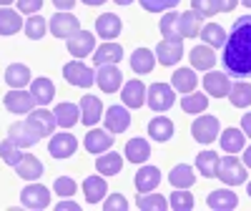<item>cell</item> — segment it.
<instances>
[{
    "label": "cell",
    "mask_w": 251,
    "mask_h": 211,
    "mask_svg": "<svg viewBox=\"0 0 251 211\" xmlns=\"http://www.w3.org/2000/svg\"><path fill=\"white\" fill-rule=\"evenodd\" d=\"M224 68L234 78H251V15L234 20L224 43Z\"/></svg>",
    "instance_id": "1"
},
{
    "label": "cell",
    "mask_w": 251,
    "mask_h": 211,
    "mask_svg": "<svg viewBox=\"0 0 251 211\" xmlns=\"http://www.w3.org/2000/svg\"><path fill=\"white\" fill-rule=\"evenodd\" d=\"M216 176L228 184V186H239V184H246V166L234 158V154H228L226 158H219V168H216Z\"/></svg>",
    "instance_id": "2"
},
{
    "label": "cell",
    "mask_w": 251,
    "mask_h": 211,
    "mask_svg": "<svg viewBox=\"0 0 251 211\" xmlns=\"http://www.w3.org/2000/svg\"><path fill=\"white\" fill-rule=\"evenodd\" d=\"M63 76H66V80L71 83V86H78V88H88V86L96 83V73L80 60L66 63V66H63Z\"/></svg>",
    "instance_id": "3"
},
{
    "label": "cell",
    "mask_w": 251,
    "mask_h": 211,
    "mask_svg": "<svg viewBox=\"0 0 251 211\" xmlns=\"http://www.w3.org/2000/svg\"><path fill=\"white\" fill-rule=\"evenodd\" d=\"M48 28H50V33L55 35V38H71L73 33H78L80 30V20L73 15V13H55L50 20H48Z\"/></svg>",
    "instance_id": "4"
},
{
    "label": "cell",
    "mask_w": 251,
    "mask_h": 211,
    "mask_svg": "<svg viewBox=\"0 0 251 211\" xmlns=\"http://www.w3.org/2000/svg\"><path fill=\"white\" fill-rule=\"evenodd\" d=\"M28 126H30V131L38 136V138H43V136H50L53 129H55V116L50 111H46V106L43 108H33L28 113Z\"/></svg>",
    "instance_id": "5"
},
{
    "label": "cell",
    "mask_w": 251,
    "mask_h": 211,
    "mask_svg": "<svg viewBox=\"0 0 251 211\" xmlns=\"http://www.w3.org/2000/svg\"><path fill=\"white\" fill-rule=\"evenodd\" d=\"M191 136L199 141V143H211L216 141L219 136V118L216 116H199L194 123H191Z\"/></svg>",
    "instance_id": "6"
},
{
    "label": "cell",
    "mask_w": 251,
    "mask_h": 211,
    "mask_svg": "<svg viewBox=\"0 0 251 211\" xmlns=\"http://www.w3.org/2000/svg\"><path fill=\"white\" fill-rule=\"evenodd\" d=\"M20 201H23L25 209H33V211L48 209V204H50V191H48L43 184H30V186L23 188V194H20Z\"/></svg>",
    "instance_id": "7"
},
{
    "label": "cell",
    "mask_w": 251,
    "mask_h": 211,
    "mask_svg": "<svg viewBox=\"0 0 251 211\" xmlns=\"http://www.w3.org/2000/svg\"><path fill=\"white\" fill-rule=\"evenodd\" d=\"M176 96H174V86H166V83H153L149 88V108L153 111H169L174 106Z\"/></svg>",
    "instance_id": "8"
},
{
    "label": "cell",
    "mask_w": 251,
    "mask_h": 211,
    "mask_svg": "<svg viewBox=\"0 0 251 211\" xmlns=\"http://www.w3.org/2000/svg\"><path fill=\"white\" fill-rule=\"evenodd\" d=\"M96 83L103 93H116L123 83V76L121 71L116 68V63H106V66H98V73H96Z\"/></svg>",
    "instance_id": "9"
},
{
    "label": "cell",
    "mask_w": 251,
    "mask_h": 211,
    "mask_svg": "<svg viewBox=\"0 0 251 211\" xmlns=\"http://www.w3.org/2000/svg\"><path fill=\"white\" fill-rule=\"evenodd\" d=\"M3 103H5V108L10 113H30L35 106H38L35 98L30 93H25V88H13L10 93H5Z\"/></svg>",
    "instance_id": "10"
},
{
    "label": "cell",
    "mask_w": 251,
    "mask_h": 211,
    "mask_svg": "<svg viewBox=\"0 0 251 211\" xmlns=\"http://www.w3.org/2000/svg\"><path fill=\"white\" fill-rule=\"evenodd\" d=\"M181 55H183V43H181V38H178V40L166 38V40H161L158 48H156V58H158L161 66H176V63L181 60Z\"/></svg>",
    "instance_id": "11"
},
{
    "label": "cell",
    "mask_w": 251,
    "mask_h": 211,
    "mask_svg": "<svg viewBox=\"0 0 251 211\" xmlns=\"http://www.w3.org/2000/svg\"><path fill=\"white\" fill-rule=\"evenodd\" d=\"M93 51H96V38H93V33L78 30V33H73V35L68 38V53H71L73 58H86V55L93 53Z\"/></svg>",
    "instance_id": "12"
},
{
    "label": "cell",
    "mask_w": 251,
    "mask_h": 211,
    "mask_svg": "<svg viewBox=\"0 0 251 211\" xmlns=\"http://www.w3.org/2000/svg\"><path fill=\"white\" fill-rule=\"evenodd\" d=\"M75 149H78V138L73 133H58L48 143V151L53 158H68L75 154Z\"/></svg>",
    "instance_id": "13"
},
{
    "label": "cell",
    "mask_w": 251,
    "mask_h": 211,
    "mask_svg": "<svg viewBox=\"0 0 251 211\" xmlns=\"http://www.w3.org/2000/svg\"><path fill=\"white\" fill-rule=\"evenodd\" d=\"M121 101L126 108H141L146 103V86L143 80H128L126 86L121 88Z\"/></svg>",
    "instance_id": "14"
},
{
    "label": "cell",
    "mask_w": 251,
    "mask_h": 211,
    "mask_svg": "<svg viewBox=\"0 0 251 211\" xmlns=\"http://www.w3.org/2000/svg\"><path fill=\"white\" fill-rule=\"evenodd\" d=\"M203 88L208 96L214 98H224L228 96V91H231V80L226 78V73H219V71H208L206 78H203Z\"/></svg>",
    "instance_id": "15"
},
{
    "label": "cell",
    "mask_w": 251,
    "mask_h": 211,
    "mask_svg": "<svg viewBox=\"0 0 251 211\" xmlns=\"http://www.w3.org/2000/svg\"><path fill=\"white\" fill-rule=\"evenodd\" d=\"M206 206L214 211H234L239 206V196L234 191H228V188H216V191L208 194Z\"/></svg>",
    "instance_id": "16"
},
{
    "label": "cell",
    "mask_w": 251,
    "mask_h": 211,
    "mask_svg": "<svg viewBox=\"0 0 251 211\" xmlns=\"http://www.w3.org/2000/svg\"><path fill=\"white\" fill-rule=\"evenodd\" d=\"M131 126V113L126 106H111L106 111V129L111 133H123Z\"/></svg>",
    "instance_id": "17"
},
{
    "label": "cell",
    "mask_w": 251,
    "mask_h": 211,
    "mask_svg": "<svg viewBox=\"0 0 251 211\" xmlns=\"http://www.w3.org/2000/svg\"><path fill=\"white\" fill-rule=\"evenodd\" d=\"M121 28H123L121 18L113 15V13H103V15H98V20H96V33H98L103 40L118 38V35H121Z\"/></svg>",
    "instance_id": "18"
},
{
    "label": "cell",
    "mask_w": 251,
    "mask_h": 211,
    "mask_svg": "<svg viewBox=\"0 0 251 211\" xmlns=\"http://www.w3.org/2000/svg\"><path fill=\"white\" fill-rule=\"evenodd\" d=\"M100 113H103V103L98 96H83L80 98V123L96 126L100 121Z\"/></svg>",
    "instance_id": "19"
},
{
    "label": "cell",
    "mask_w": 251,
    "mask_h": 211,
    "mask_svg": "<svg viewBox=\"0 0 251 211\" xmlns=\"http://www.w3.org/2000/svg\"><path fill=\"white\" fill-rule=\"evenodd\" d=\"M86 151L88 154H106L111 146H113V136H111V131L106 133L103 129H93V131H88L86 133Z\"/></svg>",
    "instance_id": "20"
},
{
    "label": "cell",
    "mask_w": 251,
    "mask_h": 211,
    "mask_svg": "<svg viewBox=\"0 0 251 211\" xmlns=\"http://www.w3.org/2000/svg\"><path fill=\"white\" fill-rule=\"evenodd\" d=\"M8 138H10L13 143H18L20 149H30V146L38 143V136L30 131L28 121H15V123L10 126V131H8Z\"/></svg>",
    "instance_id": "21"
},
{
    "label": "cell",
    "mask_w": 251,
    "mask_h": 211,
    "mask_svg": "<svg viewBox=\"0 0 251 211\" xmlns=\"http://www.w3.org/2000/svg\"><path fill=\"white\" fill-rule=\"evenodd\" d=\"M15 171L25 181H38L40 174H43V163H40V158L33 156V154H23V158L15 163Z\"/></svg>",
    "instance_id": "22"
},
{
    "label": "cell",
    "mask_w": 251,
    "mask_h": 211,
    "mask_svg": "<svg viewBox=\"0 0 251 211\" xmlns=\"http://www.w3.org/2000/svg\"><path fill=\"white\" fill-rule=\"evenodd\" d=\"M161 184V171L156 166H141L136 171V188L138 194H149Z\"/></svg>",
    "instance_id": "23"
},
{
    "label": "cell",
    "mask_w": 251,
    "mask_h": 211,
    "mask_svg": "<svg viewBox=\"0 0 251 211\" xmlns=\"http://www.w3.org/2000/svg\"><path fill=\"white\" fill-rule=\"evenodd\" d=\"M30 96L35 98L38 106H48V103L55 98V86H53V80L46 78V76L30 80Z\"/></svg>",
    "instance_id": "24"
},
{
    "label": "cell",
    "mask_w": 251,
    "mask_h": 211,
    "mask_svg": "<svg viewBox=\"0 0 251 211\" xmlns=\"http://www.w3.org/2000/svg\"><path fill=\"white\" fill-rule=\"evenodd\" d=\"M30 68L25 66V63H10V66L5 68V83L10 88H25L30 83Z\"/></svg>",
    "instance_id": "25"
},
{
    "label": "cell",
    "mask_w": 251,
    "mask_h": 211,
    "mask_svg": "<svg viewBox=\"0 0 251 211\" xmlns=\"http://www.w3.org/2000/svg\"><path fill=\"white\" fill-rule=\"evenodd\" d=\"M106 188H108V181L103 179L100 174H98V176H88L86 181H83V194H86V201H88V204L103 201V196H106Z\"/></svg>",
    "instance_id": "26"
},
{
    "label": "cell",
    "mask_w": 251,
    "mask_h": 211,
    "mask_svg": "<svg viewBox=\"0 0 251 211\" xmlns=\"http://www.w3.org/2000/svg\"><path fill=\"white\" fill-rule=\"evenodd\" d=\"M149 136L158 143H166V141H171L174 136V121L171 118H163V116H156L149 121Z\"/></svg>",
    "instance_id": "27"
},
{
    "label": "cell",
    "mask_w": 251,
    "mask_h": 211,
    "mask_svg": "<svg viewBox=\"0 0 251 211\" xmlns=\"http://www.w3.org/2000/svg\"><path fill=\"white\" fill-rule=\"evenodd\" d=\"M53 116H55V123L58 126L71 129V126H75L80 121V106H75V103H58Z\"/></svg>",
    "instance_id": "28"
},
{
    "label": "cell",
    "mask_w": 251,
    "mask_h": 211,
    "mask_svg": "<svg viewBox=\"0 0 251 211\" xmlns=\"http://www.w3.org/2000/svg\"><path fill=\"white\" fill-rule=\"evenodd\" d=\"M188 58H191V66L194 68H199V71H211L214 66H216V55H214V48L211 46H196V48H191V53H188Z\"/></svg>",
    "instance_id": "29"
},
{
    "label": "cell",
    "mask_w": 251,
    "mask_h": 211,
    "mask_svg": "<svg viewBox=\"0 0 251 211\" xmlns=\"http://www.w3.org/2000/svg\"><path fill=\"white\" fill-rule=\"evenodd\" d=\"M196 83H199V78H196V73L191 71V68H178L174 76H171V86H174V91H178V93H194L196 91Z\"/></svg>",
    "instance_id": "30"
},
{
    "label": "cell",
    "mask_w": 251,
    "mask_h": 211,
    "mask_svg": "<svg viewBox=\"0 0 251 211\" xmlns=\"http://www.w3.org/2000/svg\"><path fill=\"white\" fill-rule=\"evenodd\" d=\"M169 184H171L174 188H188V186H194V184H196L194 168H191V166H186V163L174 166L171 171H169Z\"/></svg>",
    "instance_id": "31"
},
{
    "label": "cell",
    "mask_w": 251,
    "mask_h": 211,
    "mask_svg": "<svg viewBox=\"0 0 251 211\" xmlns=\"http://www.w3.org/2000/svg\"><path fill=\"white\" fill-rule=\"evenodd\" d=\"M201 15L194 13V10H186L178 15V30H181V38H196L201 33Z\"/></svg>",
    "instance_id": "32"
},
{
    "label": "cell",
    "mask_w": 251,
    "mask_h": 211,
    "mask_svg": "<svg viewBox=\"0 0 251 211\" xmlns=\"http://www.w3.org/2000/svg\"><path fill=\"white\" fill-rule=\"evenodd\" d=\"M123 58V48L118 43H111V40H106L96 53H93V63L96 66H106V63H118Z\"/></svg>",
    "instance_id": "33"
},
{
    "label": "cell",
    "mask_w": 251,
    "mask_h": 211,
    "mask_svg": "<svg viewBox=\"0 0 251 211\" xmlns=\"http://www.w3.org/2000/svg\"><path fill=\"white\" fill-rule=\"evenodd\" d=\"M123 168V158L121 154H98V161H96V171L100 176H116Z\"/></svg>",
    "instance_id": "34"
},
{
    "label": "cell",
    "mask_w": 251,
    "mask_h": 211,
    "mask_svg": "<svg viewBox=\"0 0 251 211\" xmlns=\"http://www.w3.org/2000/svg\"><path fill=\"white\" fill-rule=\"evenodd\" d=\"M153 66H156V58H153V53H151L149 48H136V51H133V55H131V68H133L136 73L146 76V73L153 71Z\"/></svg>",
    "instance_id": "35"
},
{
    "label": "cell",
    "mask_w": 251,
    "mask_h": 211,
    "mask_svg": "<svg viewBox=\"0 0 251 211\" xmlns=\"http://www.w3.org/2000/svg\"><path fill=\"white\" fill-rule=\"evenodd\" d=\"M149 156H151L149 141H143V138H131L128 143H126V158H128V161L143 163V161H149Z\"/></svg>",
    "instance_id": "36"
},
{
    "label": "cell",
    "mask_w": 251,
    "mask_h": 211,
    "mask_svg": "<svg viewBox=\"0 0 251 211\" xmlns=\"http://www.w3.org/2000/svg\"><path fill=\"white\" fill-rule=\"evenodd\" d=\"M221 149L226 151V154H239V151H244L246 149V143H244V131H239V129H226L224 133H221Z\"/></svg>",
    "instance_id": "37"
},
{
    "label": "cell",
    "mask_w": 251,
    "mask_h": 211,
    "mask_svg": "<svg viewBox=\"0 0 251 211\" xmlns=\"http://www.w3.org/2000/svg\"><path fill=\"white\" fill-rule=\"evenodd\" d=\"M20 28H23L20 13H15L10 8H0V35H15Z\"/></svg>",
    "instance_id": "38"
},
{
    "label": "cell",
    "mask_w": 251,
    "mask_h": 211,
    "mask_svg": "<svg viewBox=\"0 0 251 211\" xmlns=\"http://www.w3.org/2000/svg\"><path fill=\"white\" fill-rule=\"evenodd\" d=\"M228 98H231V103L236 106V108H246V106L251 103V83L246 80H239L231 86V91H228Z\"/></svg>",
    "instance_id": "39"
},
{
    "label": "cell",
    "mask_w": 251,
    "mask_h": 211,
    "mask_svg": "<svg viewBox=\"0 0 251 211\" xmlns=\"http://www.w3.org/2000/svg\"><path fill=\"white\" fill-rule=\"evenodd\" d=\"M196 168L206 176V179H211V176H216V168H219V154H214V151H201L199 156H196Z\"/></svg>",
    "instance_id": "40"
},
{
    "label": "cell",
    "mask_w": 251,
    "mask_h": 211,
    "mask_svg": "<svg viewBox=\"0 0 251 211\" xmlns=\"http://www.w3.org/2000/svg\"><path fill=\"white\" fill-rule=\"evenodd\" d=\"M199 35H201L211 48H221V46L226 43V33H224V28H221L219 23H206V28H201Z\"/></svg>",
    "instance_id": "41"
},
{
    "label": "cell",
    "mask_w": 251,
    "mask_h": 211,
    "mask_svg": "<svg viewBox=\"0 0 251 211\" xmlns=\"http://www.w3.org/2000/svg\"><path fill=\"white\" fill-rule=\"evenodd\" d=\"M136 206L141 211H166L169 201H166V196H158V194H138Z\"/></svg>",
    "instance_id": "42"
},
{
    "label": "cell",
    "mask_w": 251,
    "mask_h": 211,
    "mask_svg": "<svg viewBox=\"0 0 251 211\" xmlns=\"http://www.w3.org/2000/svg\"><path fill=\"white\" fill-rule=\"evenodd\" d=\"M206 106H208L206 93H186L183 101H181L183 113H203V111H206Z\"/></svg>",
    "instance_id": "43"
},
{
    "label": "cell",
    "mask_w": 251,
    "mask_h": 211,
    "mask_svg": "<svg viewBox=\"0 0 251 211\" xmlns=\"http://www.w3.org/2000/svg\"><path fill=\"white\" fill-rule=\"evenodd\" d=\"M161 33H163V38H174V40H178L181 38V30H178V13H174V10H166V15L161 18Z\"/></svg>",
    "instance_id": "44"
},
{
    "label": "cell",
    "mask_w": 251,
    "mask_h": 211,
    "mask_svg": "<svg viewBox=\"0 0 251 211\" xmlns=\"http://www.w3.org/2000/svg\"><path fill=\"white\" fill-rule=\"evenodd\" d=\"M169 206L174 211H191L194 209V196L186 191V188H176V191L169 196Z\"/></svg>",
    "instance_id": "45"
},
{
    "label": "cell",
    "mask_w": 251,
    "mask_h": 211,
    "mask_svg": "<svg viewBox=\"0 0 251 211\" xmlns=\"http://www.w3.org/2000/svg\"><path fill=\"white\" fill-rule=\"evenodd\" d=\"M0 158H3L8 166H15L20 158H23V149L18 143H13L10 138L8 141H0Z\"/></svg>",
    "instance_id": "46"
},
{
    "label": "cell",
    "mask_w": 251,
    "mask_h": 211,
    "mask_svg": "<svg viewBox=\"0 0 251 211\" xmlns=\"http://www.w3.org/2000/svg\"><path fill=\"white\" fill-rule=\"evenodd\" d=\"M46 28H48V23H46V18H40V15H33L30 20H25V35L30 40H40L46 35Z\"/></svg>",
    "instance_id": "47"
},
{
    "label": "cell",
    "mask_w": 251,
    "mask_h": 211,
    "mask_svg": "<svg viewBox=\"0 0 251 211\" xmlns=\"http://www.w3.org/2000/svg\"><path fill=\"white\" fill-rule=\"evenodd\" d=\"M138 3L149 13H163V10H174L181 0H138Z\"/></svg>",
    "instance_id": "48"
},
{
    "label": "cell",
    "mask_w": 251,
    "mask_h": 211,
    "mask_svg": "<svg viewBox=\"0 0 251 211\" xmlns=\"http://www.w3.org/2000/svg\"><path fill=\"white\" fill-rule=\"evenodd\" d=\"M191 10H194V13H199L201 18H211V15H216V13H219L216 0H191Z\"/></svg>",
    "instance_id": "49"
},
{
    "label": "cell",
    "mask_w": 251,
    "mask_h": 211,
    "mask_svg": "<svg viewBox=\"0 0 251 211\" xmlns=\"http://www.w3.org/2000/svg\"><path fill=\"white\" fill-rule=\"evenodd\" d=\"M55 194L63 196V199H66V196H73V194H75V181L68 179V176H60V179L55 181Z\"/></svg>",
    "instance_id": "50"
},
{
    "label": "cell",
    "mask_w": 251,
    "mask_h": 211,
    "mask_svg": "<svg viewBox=\"0 0 251 211\" xmlns=\"http://www.w3.org/2000/svg\"><path fill=\"white\" fill-rule=\"evenodd\" d=\"M103 209L106 211H128V201H126L123 194H111L106 199V204H103Z\"/></svg>",
    "instance_id": "51"
},
{
    "label": "cell",
    "mask_w": 251,
    "mask_h": 211,
    "mask_svg": "<svg viewBox=\"0 0 251 211\" xmlns=\"http://www.w3.org/2000/svg\"><path fill=\"white\" fill-rule=\"evenodd\" d=\"M15 3H18V10L25 15H33L43 8V0H15Z\"/></svg>",
    "instance_id": "52"
},
{
    "label": "cell",
    "mask_w": 251,
    "mask_h": 211,
    "mask_svg": "<svg viewBox=\"0 0 251 211\" xmlns=\"http://www.w3.org/2000/svg\"><path fill=\"white\" fill-rule=\"evenodd\" d=\"M236 5H239V0H216V8H219V13H231Z\"/></svg>",
    "instance_id": "53"
},
{
    "label": "cell",
    "mask_w": 251,
    "mask_h": 211,
    "mask_svg": "<svg viewBox=\"0 0 251 211\" xmlns=\"http://www.w3.org/2000/svg\"><path fill=\"white\" fill-rule=\"evenodd\" d=\"M53 3H55L58 10H66V13H68V10L75 5V0H53Z\"/></svg>",
    "instance_id": "54"
},
{
    "label": "cell",
    "mask_w": 251,
    "mask_h": 211,
    "mask_svg": "<svg viewBox=\"0 0 251 211\" xmlns=\"http://www.w3.org/2000/svg\"><path fill=\"white\" fill-rule=\"evenodd\" d=\"M241 131L251 138V113H246V116L241 118Z\"/></svg>",
    "instance_id": "55"
},
{
    "label": "cell",
    "mask_w": 251,
    "mask_h": 211,
    "mask_svg": "<svg viewBox=\"0 0 251 211\" xmlns=\"http://www.w3.org/2000/svg\"><path fill=\"white\" fill-rule=\"evenodd\" d=\"M55 209H58V211H66V209H71V211H78V204H73V201H60Z\"/></svg>",
    "instance_id": "56"
},
{
    "label": "cell",
    "mask_w": 251,
    "mask_h": 211,
    "mask_svg": "<svg viewBox=\"0 0 251 211\" xmlns=\"http://www.w3.org/2000/svg\"><path fill=\"white\" fill-rule=\"evenodd\" d=\"M244 161H246V168H251V146L244 149Z\"/></svg>",
    "instance_id": "57"
},
{
    "label": "cell",
    "mask_w": 251,
    "mask_h": 211,
    "mask_svg": "<svg viewBox=\"0 0 251 211\" xmlns=\"http://www.w3.org/2000/svg\"><path fill=\"white\" fill-rule=\"evenodd\" d=\"M83 3H88V5H100V3H106V0H83Z\"/></svg>",
    "instance_id": "58"
},
{
    "label": "cell",
    "mask_w": 251,
    "mask_h": 211,
    "mask_svg": "<svg viewBox=\"0 0 251 211\" xmlns=\"http://www.w3.org/2000/svg\"><path fill=\"white\" fill-rule=\"evenodd\" d=\"M113 3H118V5H131L133 0H113Z\"/></svg>",
    "instance_id": "59"
},
{
    "label": "cell",
    "mask_w": 251,
    "mask_h": 211,
    "mask_svg": "<svg viewBox=\"0 0 251 211\" xmlns=\"http://www.w3.org/2000/svg\"><path fill=\"white\" fill-rule=\"evenodd\" d=\"M10 3H15V0H0V8H8Z\"/></svg>",
    "instance_id": "60"
},
{
    "label": "cell",
    "mask_w": 251,
    "mask_h": 211,
    "mask_svg": "<svg viewBox=\"0 0 251 211\" xmlns=\"http://www.w3.org/2000/svg\"><path fill=\"white\" fill-rule=\"evenodd\" d=\"M239 3H244L246 8H251V0H239Z\"/></svg>",
    "instance_id": "61"
},
{
    "label": "cell",
    "mask_w": 251,
    "mask_h": 211,
    "mask_svg": "<svg viewBox=\"0 0 251 211\" xmlns=\"http://www.w3.org/2000/svg\"><path fill=\"white\" fill-rule=\"evenodd\" d=\"M249 196H251V181H249Z\"/></svg>",
    "instance_id": "62"
}]
</instances>
